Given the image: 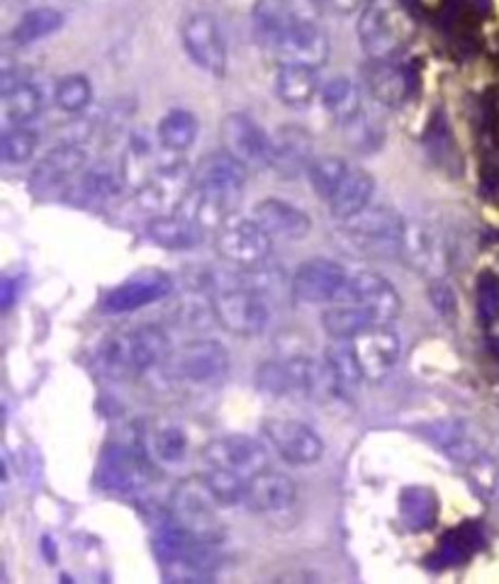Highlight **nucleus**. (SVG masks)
I'll use <instances>...</instances> for the list:
<instances>
[{"label":"nucleus","mask_w":499,"mask_h":584,"mask_svg":"<svg viewBox=\"0 0 499 584\" xmlns=\"http://www.w3.org/2000/svg\"><path fill=\"white\" fill-rule=\"evenodd\" d=\"M169 337L151 325L112 331L100 341L96 351V365L102 375L112 380H134L163 365L171 356Z\"/></svg>","instance_id":"f257e3e1"},{"label":"nucleus","mask_w":499,"mask_h":584,"mask_svg":"<svg viewBox=\"0 0 499 584\" xmlns=\"http://www.w3.org/2000/svg\"><path fill=\"white\" fill-rule=\"evenodd\" d=\"M358 41L370 61L394 59L417 33L412 13L402 0H366L358 15Z\"/></svg>","instance_id":"f03ea898"},{"label":"nucleus","mask_w":499,"mask_h":584,"mask_svg":"<svg viewBox=\"0 0 499 584\" xmlns=\"http://www.w3.org/2000/svg\"><path fill=\"white\" fill-rule=\"evenodd\" d=\"M156 461L147 451L144 436H120L98 458L96 483L112 495H137L156 477Z\"/></svg>","instance_id":"7ed1b4c3"},{"label":"nucleus","mask_w":499,"mask_h":584,"mask_svg":"<svg viewBox=\"0 0 499 584\" xmlns=\"http://www.w3.org/2000/svg\"><path fill=\"white\" fill-rule=\"evenodd\" d=\"M404 219L388 207H366L356 217L341 222L337 242L349 254L361 258H390L400 256Z\"/></svg>","instance_id":"20e7f679"},{"label":"nucleus","mask_w":499,"mask_h":584,"mask_svg":"<svg viewBox=\"0 0 499 584\" xmlns=\"http://www.w3.org/2000/svg\"><path fill=\"white\" fill-rule=\"evenodd\" d=\"M173 382L188 388H215L230 373V351L215 339H193L171 351L163 363Z\"/></svg>","instance_id":"39448f33"},{"label":"nucleus","mask_w":499,"mask_h":584,"mask_svg":"<svg viewBox=\"0 0 499 584\" xmlns=\"http://www.w3.org/2000/svg\"><path fill=\"white\" fill-rule=\"evenodd\" d=\"M220 507H222L220 499L212 495L205 475L185 477L183 483H179V487L173 489L171 521L197 538L220 540L222 538Z\"/></svg>","instance_id":"423d86ee"},{"label":"nucleus","mask_w":499,"mask_h":584,"mask_svg":"<svg viewBox=\"0 0 499 584\" xmlns=\"http://www.w3.org/2000/svg\"><path fill=\"white\" fill-rule=\"evenodd\" d=\"M266 292L230 280L215 290V321L236 337H258L270 319Z\"/></svg>","instance_id":"0eeeda50"},{"label":"nucleus","mask_w":499,"mask_h":584,"mask_svg":"<svg viewBox=\"0 0 499 584\" xmlns=\"http://www.w3.org/2000/svg\"><path fill=\"white\" fill-rule=\"evenodd\" d=\"M258 45L266 49L270 59H276V64L319 69L329 59V37L321 29L319 20H303V23L278 29L273 35L258 37Z\"/></svg>","instance_id":"6e6552de"},{"label":"nucleus","mask_w":499,"mask_h":584,"mask_svg":"<svg viewBox=\"0 0 499 584\" xmlns=\"http://www.w3.org/2000/svg\"><path fill=\"white\" fill-rule=\"evenodd\" d=\"M270 244H273V236H270L254 217H230L222 227H217L215 234L217 254H220L227 264L239 268L264 266L270 254Z\"/></svg>","instance_id":"1a4fd4ad"},{"label":"nucleus","mask_w":499,"mask_h":584,"mask_svg":"<svg viewBox=\"0 0 499 584\" xmlns=\"http://www.w3.org/2000/svg\"><path fill=\"white\" fill-rule=\"evenodd\" d=\"M346 268L331 258H309L300 264L297 270L290 278V292L300 302L307 305H331V302H341L349 285Z\"/></svg>","instance_id":"9d476101"},{"label":"nucleus","mask_w":499,"mask_h":584,"mask_svg":"<svg viewBox=\"0 0 499 584\" xmlns=\"http://www.w3.org/2000/svg\"><path fill=\"white\" fill-rule=\"evenodd\" d=\"M181 41L185 54L195 66H200L210 76L227 73V45L217 20L207 13H191L181 23Z\"/></svg>","instance_id":"9b49d317"},{"label":"nucleus","mask_w":499,"mask_h":584,"mask_svg":"<svg viewBox=\"0 0 499 584\" xmlns=\"http://www.w3.org/2000/svg\"><path fill=\"white\" fill-rule=\"evenodd\" d=\"M207 467H224L242 477H252L268 467L266 446L254 436L230 434L220 436L203 448Z\"/></svg>","instance_id":"f8f14e48"},{"label":"nucleus","mask_w":499,"mask_h":584,"mask_svg":"<svg viewBox=\"0 0 499 584\" xmlns=\"http://www.w3.org/2000/svg\"><path fill=\"white\" fill-rule=\"evenodd\" d=\"M264 434L276 453L290 465H312L325 455V441L309 424L276 416L264 424Z\"/></svg>","instance_id":"ddd939ff"},{"label":"nucleus","mask_w":499,"mask_h":584,"mask_svg":"<svg viewBox=\"0 0 499 584\" xmlns=\"http://www.w3.org/2000/svg\"><path fill=\"white\" fill-rule=\"evenodd\" d=\"M400 256L429 280L449 273V246L441 232L422 222H407L402 232Z\"/></svg>","instance_id":"4468645a"},{"label":"nucleus","mask_w":499,"mask_h":584,"mask_svg":"<svg viewBox=\"0 0 499 584\" xmlns=\"http://www.w3.org/2000/svg\"><path fill=\"white\" fill-rule=\"evenodd\" d=\"M315 161V144L312 134L297 124H283L270 134V156L268 169L273 171L280 181H295L309 171Z\"/></svg>","instance_id":"2eb2a0df"},{"label":"nucleus","mask_w":499,"mask_h":584,"mask_svg":"<svg viewBox=\"0 0 499 584\" xmlns=\"http://www.w3.org/2000/svg\"><path fill=\"white\" fill-rule=\"evenodd\" d=\"M222 149L242 161L248 171L266 169L270 156V137L258 122L244 112H230L220 127Z\"/></svg>","instance_id":"dca6fc26"},{"label":"nucleus","mask_w":499,"mask_h":584,"mask_svg":"<svg viewBox=\"0 0 499 584\" xmlns=\"http://www.w3.org/2000/svg\"><path fill=\"white\" fill-rule=\"evenodd\" d=\"M173 290V280L161 270H142L130 280H124L115 290H110L102 300V309L110 315H127L142 307H149L154 302L169 297Z\"/></svg>","instance_id":"f3484780"},{"label":"nucleus","mask_w":499,"mask_h":584,"mask_svg":"<svg viewBox=\"0 0 499 584\" xmlns=\"http://www.w3.org/2000/svg\"><path fill=\"white\" fill-rule=\"evenodd\" d=\"M341 302H353V305H361L363 309H368L373 317H376L378 325H390V321L400 315L402 300L398 295V290L390 283L388 278H382L380 273H373V270H361V273H353L349 278V285Z\"/></svg>","instance_id":"a211bd4d"},{"label":"nucleus","mask_w":499,"mask_h":584,"mask_svg":"<svg viewBox=\"0 0 499 584\" xmlns=\"http://www.w3.org/2000/svg\"><path fill=\"white\" fill-rule=\"evenodd\" d=\"M297 502V487L293 479L283 473H276L266 467V471L256 473L246 479L244 492V507L254 514L273 516L285 514Z\"/></svg>","instance_id":"6ab92c4d"},{"label":"nucleus","mask_w":499,"mask_h":584,"mask_svg":"<svg viewBox=\"0 0 499 584\" xmlns=\"http://www.w3.org/2000/svg\"><path fill=\"white\" fill-rule=\"evenodd\" d=\"M353 346L358 353L363 380H385L400 361V339L388 325H376L358 333Z\"/></svg>","instance_id":"aec40b11"},{"label":"nucleus","mask_w":499,"mask_h":584,"mask_svg":"<svg viewBox=\"0 0 499 584\" xmlns=\"http://www.w3.org/2000/svg\"><path fill=\"white\" fill-rule=\"evenodd\" d=\"M258 224L273 239H285V242H300L312 229V219L300 207L290 205L280 197H264L254 205L252 215Z\"/></svg>","instance_id":"412c9836"},{"label":"nucleus","mask_w":499,"mask_h":584,"mask_svg":"<svg viewBox=\"0 0 499 584\" xmlns=\"http://www.w3.org/2000/svg\"><path fill=\"white\" fill-rule=\"evenodd\" d=\"M88 154L78 144H59L39 159L33 171V187L39 193L54 191L86 169Z\"/></svg>","instance_id":"4be33fe9"},{"label":"nucleus","mask_w":499,"mask_h":584,"mask_svg":"<svg viewBox=\"0 0 499 584\" xmlns=\"http://www.w3.org/2000/svg\"><path fill=\"white\" fill-rule=\"evenodd\" d=\"M203 232L205 229L183 212L154 215L147 224L151 242L169 248V252H191L203 242Z\"/></svg>","instance_id":"5701e85b"},{"label":"nucleus","mask_w":499,"mask_h":584,"mask_svg":"<svg viewBox=\"0 0 499 584\" xmlns=\"http://www.w3.org/2000/svg\"><path fill=\"white\" fill-rule=\"evenodd\" d=\"M373 193H376V181H373V175L366 169H358V166H349L344 181L339 183L337 193L331 195V200L327 205L339 222H346V219L366 210L370 205Z\"/></svg>","instance_id":"b1692460"},{"label":"nucleus","mask_w":499,"mask_h":584,"mask_svg":"<svg viewBox=\"0 0 499 584\" xmlns=\"http://www.w3.org/2000/svg\"><path fill=\"white\" fill-rule=\"evenodd\" d=\"M147 451L159 465H179L188 458L191 436L185 426L173 419H159L144 434Z\"/></svg>","instance_id":"393cba45"},{"label":"nucleus","mask_w":499,"mask_h":584,"mask_svg":"<svg viewBox=\"0 0 499 584\" xmlns=\"http://www.w3.org/2000/svg\"><path fill=\"white\" fill-rule=\"evenodd\" d=\"M366 83L370 96L385 108H400L410 96V76L392 59L370 61L366 71Z\"/></svg>","instance_id":"a878e982"},{"label":"nucleus","mask_w":499,"mask_h":584,"mask_svg":"<svg viewBox=\"0 0 499 584\" xmlns=\"http://www.w3.org/2000/svg\"><path fill=\"white\" fill-rule=\"evenodd\" d=\"M276 93L280 102L288 108H293V110L307 108L319 93L317 69L300 66V64H278Z\"/></svg>","instance_id":"bb28decb"},{"label":"nucleus","mask_w":499,"mask_h":584,"mask_svg":"<svg viewBox=\"0 0 499 584\" xmlns=\"http://www.w3.org/2000/svg\"><path fill=\"white\" fill-rule=\"evenodd\" d=\"M319 98H321V106H325L329 118L339 122L341 127L356 118L358 112H363L361 90H358L356 83L346 76H337V78L327 81L325 86L319 88Z\"/></svg>","instance_id":"cd10ccee"},{"label":"nucleus","mask_w":499,"mask_h":584,"mask_svg":"<svg viewBox=\"0 0 499 584\" xmlns=\"http://www.w3.org/2000/svg\"><path fill=\"white\" fill-rule=\"evenodd\" d=\"M0 106H3L5 127H23L41 112V93L27 81L0 88Z\"/></svg>","instance_id":"c85d7f7f"},{"label":"nucleus","mask_w":499,"mask_h":584,"mask_svg":"<svg viewBox=\"0 0 499 584\" xmlns=\"http://www.w3.org/2000/svg\"><path fill=\"white\" fill-rule=\"evenodd\" d=\"M400 516L410 531H426L439 519V499L431 487L412 485L400 495Z\"/></svg>","instance_id":"c756f323"},{"label":"nucleus","mask_w":499,"mask_h":584,"mask_svg":"<svg viewBox=\"0 0 499 584\" xmlns=\"http://www.w3.org/2000/svg\"><path fill=\"white\" fill-rule=\"evenodd\" d=\"M376 325V317L353 302H337L321 315V327L329 333V339H356L358 333Z\"/></svg>","instance_id":"7c9ffc66"},{"label":"nucleus","mask_w":499,"mask_h":584,"mask_svg":"<svg viewBox=\"0 0 499 584\" xmlns=\"http://www.w3.org/2000/svg\"><path fill=\"white\" fill-rule=\"evenodd\" d=\"M197 130H200V124H197V118L191 110H171L161 118L159 127H156V137H159L161 149L183 154L195 144Z\"/></svg>","instance_id":"2f4dec72"},{"label":"nucleus","mask_w":499,"mask_h":584,"mask_svg":"<svg viewBox=\"0 0 499 584\" xmlns=\"http://www.w3.org/2000/svg\"><path fill=\"white\" fill-rule=\"evenodd\" d=\"M61 25H64V15H61L57 8H49V5L33 8L17 20L13 33H10V39H13L17 47H27V45H35V41L39 39H47L54 33H59Z\"/></svg>","instance_id":"473e14b6"},{"label":"nucleus","mask_w":499,"mask_h":584,"mask_svg":"<svg viewBox=\"0 0 499 584\" xmlns=\"http://www.w3.org/2000/svg\"><path fill=\"white\" fill-rule=\"evenodd\" d=\"M325 358L331 365V370H334L341 390L353 388V385H358L363 380L361 361L356 346H353V339H331L325 351Z\"/></svg>","instance_id":"72a5a7b5"},{"label":"nucleus","mask_w":499,"mask_h":584,"mask_svg":"<svg viewBox=\"0 0 499 584\" xmlns=\"http://www.w3.org/2000/svg\"><path fill=\"white\" fill-rule=\"evenodd\" d=\"M429 438L441 448L446 455L455 458V461H471L475 446L471 436L465 431V424L449 419V422H436L429 426Z\"/></svg>","instance_id":"f704fd0d"},{"label":"nucleus","mask_w":499,"mask_h":584,"mask_svg":"<svg viewBox=\"0 0 499 584\" xmlns=\"http://www.w3.org/2000/svg\"><path fill=\"white\" fill-rule=\"evenodd\" d=\"M349 171V163L344 159H339V156H321V159H315L309 166V185L312 191L317 193L319 200L329 203L331 195L337 193L339 183L344 181V175Z\"/></svg>","instance_id":"c9c22d12"},{"label":"nucleus","mask_w":499,"mask_h":584,"mask_svg":"<svg viewBox=\"0 0 499 584\" xmlns=\"http://www.w3.org/2000/svg\"><path fill=\"white\" fill-rule=\"evenodd\" d=\"M90 98H93L90 81L83 76V73H69V76H64L57 83L54 100H57V106L69 114L86 110L90 106Z\"/></svg>","instance_id":"e433bc0d"},{"label":"nucleus","mask_w":499,"mask_h":584,"mask_svg":"<svg viewBox=\"0 0 499 584\" xmlns=\"http://www.w3.org/2000/svg\"><path fill=\"white\" fill-rule=\"evenodd\" d=\"M39 137L29 127H5L0 137V156L5 163H25L35 156Z\"/></svg>","instance_id":"4c0bfd02"},{"label":"nucleus","mask_w":499,"mask_h":584,"mask_svg":"<svg viewBox=\"0 0 499 584\" xmlns=\"http://www.w3.org/2000/svg\"><path fill=\"white\" fill-rule=\"evenodd\" d=\"M205 479H207V485H210L212 495L220 499L222 507L244 504L246 477L236 475L232 471H224V467H207Z\"/></svg>","instance_id":"58836bf2"},{"label":"nucleus","mask_w":499,"mask_h":584,"mask_svg":"<svg viewBox=\"0 0 499 584\" xmlns=\"http://www.w3.org/2000/svg\"><path fill=\"white\" fill-rule=\"evenodd\" d=\"M81 191L86 193L90 200H108V197L118 195L120 191V175L110 166H98L83 173Z\"/></svg>","instance_id":"ea45409f"},{"label":"nucleus","mask_w":499,"mask_h":584,"mask_svg":"<svg viewBox=\"0 0 499 584\" xmlns=\"http://www.w3.org/2000/svg\"><path fill=\"white\" fill-rule=\"evenodd\" d=\"M346 130V137H349V144L356 146V149H363V151H370L373 146H376L380 142V134L376 130V124H373L366 114L358 112L356 118H353L351 122L344 124Z\"/></svg>","instance_id":"a19ab883"},{"label":"nucleus","mask_w":499,"mask_h":584,"mask_svg":"<svg viewBox=\"0 0 499 584\" xmlns=\"http://www.w3.org/2000/svg\"><path fill=\"white\" fill-rule=\"evenodd\" d=\"M426 295H429L431 305L436 307L441 317H455V312H459V297H455V290L446 283L443 278H434L429 283V290H426Z\"/></svg>","instance_id":"79ce46f5"},{"label":"nucleus","mask_w":499,"mask_h":584,"mask_svg":"<svg viewBox=\"0 0 499 584\" xmlns=\"http://www.w3.org/2000/svg\"><path fill=\"white\" fill-rule=\"evenodd\" d=\"M319 8H331L337 10V13H351V10L363 8L366 0H317Z\"/></svg>","instance_id":"37998d69"},{"label":"nucleus","mask_w":499,"mask_h":584,"mask_svg":"<svg viewBox=\"0 0 499 584\" xmlns=\"http://www.w3.org/2000/svg\"><path fill=\"white\" fill-rule=\"evenodd\" d=\"M13 297H15V280L3 278V307L5 309L13 305Z\"/></svg>","instance_id":"c03bdc74"}]
</instances>
